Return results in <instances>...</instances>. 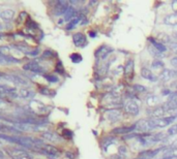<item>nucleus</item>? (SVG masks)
<instances>
[{
    "label": "nucleus",
    "instance_id": "obj_1",
    "mask_svg": "<svg viewBox=\"0 0 177 159\" xmlns=\"http://www.w3.org/2000/svg\"><path fill=\"white\" fill-rule=\"evenodd\" d=\"M5 151L13 159H32V156L26 150L19 148H5Z\"/></svg>",
    "mask_w": 177,
    "mask_h": 159
},
{
    "label": "nucleus",
    "instance_id": "obj_2",
    "mask_svg": "<svg viewBox=\"0 0 177 159\" xmlns=\"http://www.w3.org/2000/svg\"><path fill=\"white\" fill-rule=\"evenodd\" d=\"M154 129L151 119H142L135 123V130H138L143 133H149Z\"/></svg>",
    "mask_w": 177,
    "mask_h": 159
},
{
    "label": "nucleus",
    "instance_id": "obj_3",
    "mask_svg": "<svg viewBox=\"0 0 177 159\" xmlns=\"http://www.w3.org/2000/svg\"><path fill=\"white\" fill-rule=\"evenodd\" d=\"M177 119L176 116H171V117H165V118H155V119H152L151 118V122L154 125V129L156 128H165L168 125L173 123L174 121Z\"/></svg>",
    "mask_w": 177,
    "mask_h": 159
},
{
    "label": "nucleus",
    "instance_id": "obj_4",
    "mask_svg": "<svg viewBox=\"0 0 177 159\" xmlns=\"http://www.w3.org/2000/svg\"><path fill=\"white\" fill-rule=\"evenodd\" d=\"M23 69L25 70H29L33 73H36V74H46V69L40 65L39 63L37 60H32L28 63H26L25 65L23 66Z\"/></svg>",
    "mask_w": 177,
    "mask_h": 159
},
{
    "label": "nucleus",
    "instance_id": "obj_5",
    "mask_svg": "<svg viewBox=\"0 0 177 159\" xmlns=\"http://www.w3.org/2000/svg\"><path fill=\"white\" fill-rule=\"evenodd\" d=\"M0 79L9 81V82H13V84H17L19 86H28L29 82L28 80L25 79L22 76H16V74H4V76H1Z\"/></svg>",
    "mask_w": 177,
    "mask_h": 159
},
{
    "label": "nucleus",
    "instance_id": "obj_6",
    "mask_svg": "<svg viewBox=\"0 0 177 159\" xmlns=\"http://www.w3.org/2000/svg\"><path fill=\"white\" fill-rule=\"evenodd\" d=\"M28 110L31 114L43 115L47 112V107L45 104H43L42 102H39V101L32 100V101H30V103L28 106Z\"/></svg>",
    "mask_w": 177,
    "mask_h": 159
},
{
    "label": "nucleus",
    "instance_id": "obj_7",
    "mask_svg": "<svg viewBox=\"0 0 177 159\" xmlns=\"http://www.w3.org/2000/svg\"><path fill=\"white\" fill-rule=\"evenodd\" d=\"M122 107H123L125 113L131 115V116H137V115L139 114V112H140V110H139V106L135 102L134 100L124 101Z\"/></svg>",
    "mask_w": 177,
    "mask_h": 159
},
{
    "label": "nucleus",
    "instance_id": "obj_8",
    "mask_svg": "<svg viewBox=\"0 0 177 159\" xmlns=\"http://www.w3.org/2000/svg\"><path fill=\"white\" fill-rule=\"evenodd\" d=\"M70 7V2L67 1H57L56 5L54 6V9H53V13L56 16H60V15H65V12L67 11V8Z\"/></svg>",
    "mask_w": 177,
    "mask_h": 159
},
{
    "label": "nucleus",
    "instance_id": "obj_9",
    "mask_svg": "<svg viewBox=\"0 0 177 159\" xmlns=\"http://www.w3.org/2000/svg\"><path fill=\"white\" fill-rule=\"evenodd\" d=\"M39 152H42V153L48 155L49 157L53 158V157H57L60 154V152L58 151V149L54 146H51V145H47L45 144L44 146L40 148V150Z\"/></svg>",
    "mask_w": 177,
    "mask_h": 159
},
{
    "label": "nucleus",
    "instance_id": "obj_10",
    "mask_svg": "<svg viewBox=\"0 0 177 159\" xmlns=\"http://www.w3.org/2000/svg\"><path fill=\"white\" fill-rule=\"evenodd\" d=\"M112 52H113V49L110 48V47H108L106 45H104V46H102L100 47L96 51H95V53H94V56H95V58L96 59H105V58H107L109 54H111Z\"/></svg>",
    "mask_w": 177,
    "mask_h": 159
},
{
    "label": "nucleus",
    "instance_id": "obj_11",
    "mask_svg": "<svg viewBox=\"0 0 177 159\" xmlns=\"http://www.w3.org/2000/svg\"><path fill=\"white\" fill-rule=\"evenodd\" d=\"M147 115L149 117H151L152 119H155V118H162L166 115V110H165L164 106L155 107H152V109H149L147 111Z\"/></svg>",
    "mask_w": 177,
    "mask_h": 159
},
{
    "label": "nucleus",
    "instance_id": "obj_12",
    "mask_svg": "<svg viewBox=\"0 0 177 159\" xmlns=\"http://www.w3.org/2000/svg\"><path fill=\"white\" fill-rule=\"evenodd\" d=\"M106 117H107V119L110 121V122L115 123V122H117V121H119V120L121 119L122 114H121L120 110L113 109V110H109V111H107Z\"/></svg>",
    "mask_w": 177,
    "mask_h": 159
},
{
    "label": "nucleus",
    "instance_id": "obj_13",
    "mask_svg": "<svg viewBox=\"0 0 177 159\" xmlns=\"http://www.w3.org/2000/svg\"><path fill=\"white\" fill-rule=\"evenodd\" d=\"M73 40H74L75 46L79 47V48H84V47L87 45L86 36H85L83 33H81V32L75 33V34L73 35Z\"/></svg>",
    "mask_w": 177,
    "mask_h": 159
},
{
    "label": "nucleus",
    "instance_id": "obj_14",
    "mask_svg": "<svg viewBox=\"0 0 177 159\" xmlns=\"http://www.w3.org/2000/svg\"><path fill=\"white\" fill-rule=\"evenodd\" d=\"M162 150H163V148L155 149V150H145V151L141 152L138 159H151L154 156H156V155H158Z\"/></svg>",
    "mask_w": 177,
    "mask_h": 159
},
{
    "label": "nucleus",
    "instance_id": "obj_15",
    "mask_svg": "<svg viewBox=\"0 0 177 159\" xmlns=\"http://www.w3.org/2000/svg\"><path fill=\"white\" fill-rule=\"evenodd\" d=\"M135 130V124H133L132 126H121V127H116L111 131L112 134H128L131 133Z\"/></svg>",
    "mask_w": 177,
    "mask_h": 159
},
{
    "label": "nucleus",
    "instance_id": "obj_16",
    "mask_svg": "<svg viewBox=\"0 0 177 159\" xmlns=\"http://www.w3.org/2000/svg\"><path fill=\"white\" fill-rule=\"evenodd\" d=\"M134 68H135V62L133 59H128L127 63L124 65V74L127 77H130L132 79L133 76H134Z\"/></svg>",
    "mask_w": 177,
    "mask_h": 159
},
{
    "label": "nucleus",
    "instance_id": "obj_17",
    "mask_svg": "<svg viewBox=\"0 0 177 159\" xmlns=\"http://www.w3.org/2000/svg\"><path fill=\"white\" fill-rule=\"evenodd\" d=\"M141 77L143 79L150 81V82H156V81H158V77H156L151 70H149L148 68H145V67L141 68Z\"/></svg>",
    "mask_w": 177,
    "mask_h": 159
},
{
    "label": "nucleus",
    "instance_id": "obj_18",
    "mask_svg": "<svg viewBox=\"0 0 177 159\" xmlns=\"http://www.w3.org/2000/svg\"><path fill=\"white\" fill-rule=\"evenodd\" d=\"M42 137L49 142H59L60 141L59 135L55 132H52V131H45V132H43Z\"/></svg>",
    "mask_w": 177,
    "mask_h": 159
},
{
    "label": "nucleus",
    "instance_id": "obj_19",
    "mask_svg": "<svg viewBox=\"0 0 177 159\" xmlns=\"http://www.w3.org/2000/svg\"><path fill=\"white\" fill-rule=\"evenodd\" d=\"M16 95V88L9 87L8 85H0V96L2 95Z\"/></svg>",
    "mask_w": 177,
    "mask_h": 159
},
{
    "label": "nucleus",
    "instance_id": "obj_20",
    "mask_svg": "<svg viewBox=\"0 0 177 159\" xmlns=\"http://www.w3.org/2000/svg\"><path fill=\"white\" fill-rule=\"evenodd\" d=\"M148 40L151 42L152 47H154V48H155L156 50H158L159 52L165 53L166 51H167V47H166L165 45H163L162 42H158V40H156V39H154V37H149Z\"/></svg>",
    "mask_w": 177,
    "mask_h": 159
},
{
    "label": "nucleus",
    "instance_id": "obj_21",
    "mask_svg": "<svg viewBox=\"0 0 177 159\" xmlns=\"http://www.w3.org/2000/svg\"><path fill=\"white\" fill-rule=\"evenodd\" d=\"M20 60L16 59L15 57H13L12 55L5 56L3 54L0 53V63L1 64H8V63H19Z\"/></svg>",
    "mask_w": 177,
    "mask_h": 159
},
{
    "label": "nucleus",
    "instance_id": "obj_22",
    "mask_svg": "<svg viewBox=\"0 0 177 159\" xmlns=\"http://www.w3.org/2000/svg\"><path fill=\"white\" fill-rule=\"evenodd\" d=\"M18 95L19 97L21 98H25V99H29V98H32L33 96L35 95V92L32 90H29V89H26V88H23L18 92Z\"/></svg>",
    "mask_w": 177,
    "mask_h": 159
},
{
    "label": "nucleus",
    "instance_id": "obj_23",
    "mask_svg": "<svg viewBox=\"0 0 177 159\" xmlns=\"http://www.w3.org/2000/svg\"><path fill=\"white\" fill-rule=\"evenodd\" d=\"M85 18V16L84 15H79L78 17H75V18L71 20L70 22H69V24L66 25V29L67 30H71V29H74L75 27H76L78 24L80 23L81 20H83Z\"/></svg>",
    "mask_w": 177,
    "mask_h": 159
},
{
    "label": "nucleus",
    "instance_id": "obj_24",
    "mask_svg": "<svg viewBox=\"0 0 177 159\" xmlns=\"http://www.w3.org/2000/svg\"><path fill=\"white\" fill-rule=\"evenodd\" d=\"M76 15H77V9L75 7H73V6H70V7L67 8L65 15H64V21L70 22L75 17H77Z\"/></svg>",
    "mask_w": 177,
    "mask_h": 159
},
{
    "label": "nucleus",
    "instance_id": "obj_25",
    "mask_svg": "<svg viewBox=\"0 0 177 159\" xmlns=\"http://www.w3.org/2000/svg\"><path fill=\"white\" fill-rule=\"evenodd\" d=\"M146 102L149 107H159V104L161 103V99H159V96H155V95H151V96H148L147 99H146Z\"/></svg>",
    "mask_w": 177,
    "mask_h": 159
},
{
    "label": "nucleus",
    "instance_id": "obj_26",
    "mask_svg": "<svg viewBox=\"0 0 177 159\" xmlns=\"http://www.w3.org/2000/svg\"><path fill=\"white\" fill-rule=\"evenodd\" d=\"M176 76V73L175 72H172V70H170V69H165L164 72H162L161 74V80H163L164 82H168L169 80H171L172 77H174Z\"/></svg>",
    "mask_w": 177,
    "mask_h": 159
},
{
    "label": "nucleus",
    "instance_id": "obj_27",
    "mask_svg": "<svg viewBox=\"0 0 177 159\" xmlns=\"http://www.w3.org/2000/svg\"><path fill=\"white\" fill-rule=\"evenodd\" d=\"M164 21L166 24H168L170 26H175V25L177 26V12L167 16Z\"/></svg>",
    "mask_w": 177,
    "mask_h": 159
},
{
    "label": "nucleus",
    "instance_id": "obj_28",
    "mask_svg": "<svg viewBox=\"0 0 177 159\" xmlns=\"http://www.w3.org/2000/svg\"><path fill=\"white\" fill-rule=\"evenodd\" d=\"M13 16H15V12H13V9H5L4 12H2L0 13L1 19L5 20V21H11V20L13 18Z\"/></svg>",
    "mask_w": 177,
    "mask_h": 159
},
{
    "label": "nucleus",
    "instance_id": "obj_29",
    "mask_svg": "<svg viewBox=\"0 0 177 159\" xmlns=\"http://www.w3.org/2000/svg\"><path fill=\"white\" fill-rule=\"evenodd\" d=\"M0 131H11V132H17V133L21 132L20 130L15 128V126L12 127L9 125H3V124H0Z\"/></svg>",
    "mask_w": 177,
    "mask_h": 159
},
{
    "label": "nucleus",
    "instance_id": "obj_30",
    "mask_svg": "<svg viewBox=\"0 0 177 159\" xmlns=\"http://www.w3.org/2000/svg\"><path fill=\"white\" fill-rule=\"evenodd\" d=\"M25 26L27 28H30V29H37L39 28V25H37V23H35L31 18H27L26 22H25Z\"/></svg>",
    "mask_w": 177,
    "mask_h": 159
},
{
    "label": "nucleus",
    "instance_id": "obj_31",
    "mask_svg": "<svg viewBox=\"0 0 177 159\" xmlns=\"http://www.w3.org/2000/svg\"><path fill=\"white\" fill-rule=\"evenodd\" d=\"M70 59L71 60V62L73 63H80L81 61H82L83 57L81 56L79 53H73V54H70Z\"/></svg>",
    "mask_w": 177,
    "mask_h": 159
},
{
    "label": "nucleus",
    "instance_id": "obj_32",
    "mask_svg": "<svg viewBox=\"0 0 177 159\" xmlns=\"http://www.w3.org/2000/svg\"><path fill=\"white\" fill-rule=\"evenodd\" d=\"M112 140H113V138L112 137H105L103 141H102V147H103V149H104V151H107V148L110 146V145L113 143V142H112Z\"/></svg>",
    "mask_w": 177,
    "mask_h": 159
},
{
    "label": "nucleus",
    "instance_id": "obj_33",
    "mask_svg": "<svg viewBox=\"0 0 177 159\" xmlns=\"http://www.w3.org/2000/svg\"><path fill=\"white\" fill-rule=\"evenodd\" d=\"M44 77L50 83H57L58 82V77L56 76H53V74H44Z\"/></svg>",
    "mask_w": 177,
    "mask_h": 159
},
{
    "label": "nucleus",
    "instance_id": "obj_34",
    "mask_svg": "<svg viewBox=\"0 0 177 159\" xmlns=\"http://www.w3.org/2000/svg\"><path fill=\"white\" fill-rule=\"evenodd\" d=\"M133 88H134V90L136 91L137 93H143V92H146V87L142 86V85H139V84H135L134 86H133Z\"/></svg>",
    "mask_w": 177,
    "mask_h": 159
},
{
    "label": "nucleus",
    "instance_id": "obj_35",
    "mask_svg": "<svg viewBox=\"0 0 177 159\" xmlns=\"http://www.w3.org/2000/svg\"><path fill=\"white\" fill-rule=\"evenodd\" d=\"M149 52H150V54H152V55H154L155 58H162L163 57V53H161V52H159L158 50H156L154 47H151L150 48V51H149Z\"/></svg>",
    "mask_w": 177,
    "mask_h": 159
},
{
    "label": "nucleus",
    "instance_id": "obj_36",
    "mask_svg": "<svg viewBox=\"0 0 177 159\" xmlns=\"http://www.w3.org/2000/svg\"><path fill=\"white\" fill-rule=\"evenodd\" d=\"M167 134H168L169 137H172V135H176L177 134V123L174 124V125H172V126L169 128Z\"/></svg>",
    "mask_w": 177,
    "mask_h": 159
},
{
    "label": "nucleus",
    "instance_id": "obj_37",
    "mask_svg": "<svg viewBox=\"0 0 177 159\" xmlns=\"http://www.w3.org/2000/svg\"><path fill=\"white\" fill-rule=\"evenodd\" d=\"M55 72H58L60 74H64V68H63V65H62V63H61V61H58L56 64V67H55Z\"/></svg>",
    "mask_w": 177,
    "mask_h": 159
},
{
    "label": "nucleus",
    "instance_id": "obj_38",
    "mask_svg": "<svg viewBox=\"0 0 177 159\" xmlns=\"http://www.w3.org/2000/svg\"><path fill=\"white\" fill-rule=\"evenodd\" d=\"M152 67L154 68H159V67H164V63H163V61L161 59H156L154 60V62H152Z\"/></svg>",
    "mask_w": 177,
    "mask_h": 159
},
{
    "label": "nucleus",
    "instance_id": "obj_39",
    "mask_svg": "<svg viewBox=\"0 0 177 159\" xmlns=\"http://www.w3.org/2000/svg\"><path fill=\"white\" fill-rule=\"evenodd\" d=\"M54 56V53H53V51H51V50H46L45 52L43 53V56H42V58H52V57Z\"/></svg>",
    "mask_w": 177,
    "mask_h": 159
},
{
    "label": "nucleus",
    "instance_id": "obj_40",
    "mask_svg": "<svg viewBox=\"0 0 177 159\" xmlns=\"http://www.w3.org/2000/svg\"><path fill=\"white\" fill-rule=\"evenodd\" d=\"M62 135H63V137H65V138H70V137H73V131L69 130V129H63Z\"/></svg>",
    "mask_w": 177,
    "mask_h": 159
},
{
    "label": "nucleus",
    "instance_id": "obj_41",
    "mask_svg": "<svg viewBox=\"0 0 177 159\" xmlns=\"http://www.w3.org/2000/svg\"><path fill=\"white\" fill-rule=\"evenodd\" d=\"M39 48H36V49H31V51H30V52L27 54V55L28 56H32V57H35V56H37L39 54Z\"/></svg>",
    "mask_w": 177,
    "mask_h": 159
},
{
    "label": "nucleus",
    "instance_id": "obj_42",
    "mask_svg": "<svg viewBox=\"0 0 177 159\" xmlns=\"http://www.w3.org/2000/svg\"><path fill=\"white\" fill-rule=\"evenodd\" d=\"M122 72H124V67H122L121 65L117 66V68L113 70V74H114V76H118V74L122 73Z\"/></svg>",
    "mask_w": 177,
    "mask_h": 159
},
{
    "label": "nucleus",
    "instance_id": "obj_43",
    "mask_svg": "<svg viewBox=\"0 0 177 159\" xmlns=\"http://www.w3.org/2000/svg\"><path fill=\"white\" fill-rule=\"evenodd\" d=\"M166 154L168 156H172V157H177V148L173 149V150H169L166 152Z\"/></svg>",
    "mask_w": 177,
    "mask_h": 159
},
{
    "label": "nucleus",
    "instance_id": "obj_44",
    "mask_svg": "<svg viewBox=\"0 0 177 159\" xmlns=\"http://www.w3.org/2000/svg\"><path fill=\"white\" fill-rule=\"evenodd\" d=\"M119 154L120 155H124V154H127L128 153V148L125 147V146H121V147H119Z\"/></svg>",
    "mask_w": 177,
    "mask_h": 159
},
{
    "label": "nucleus",
    "instance_id": "obj_45",
    "mask_svg": "<svg viewBox=\"0 0 177 159\" xmlns=\"http://www.w3.org/2000/svg\"><path fill=\"white\" fill-rule=\"evenodd\" d=\"M39 92L42 93V94H44V95H50V92H51V91L48 89V88H40Z\"/></svg>",
    "mask_w": 177,
    "mask_h": 159
},
{
    "label": "nucleus",
    "instance_id": "obj_46",
    "mask_svg": "<svg viewBox=\"0 0 177 159\" xmlns=\"http://www.w3.org/2000/svg\"><path fill=\"white\" fill-rule=\"evenodd\" d=\"M170 49H171L172 52L177 54V42H172L171 45H170Z\"/></svg>",
    "mask_w": 177,
    "mask_h": 159
},
{
    "label": "nucleus",
    "instance_id": "obj_47",
    "mask_svg": "<svg viewBox=\"0 0 177 159\" xmlns=\"http://www.w3.org/2000/svg\"><path fill=\"white\" fill-rule=\"evenodd\" d=\"M171 64H172L173 66L177 67V55L175 57H173V58L171 59Z\"/></svg>",
    "mask_w": 177,
    "mask_h": 159
},
{
    "label": "nucleus",
    "instance_id": "obj_48",
    "mask_svg": "<svg viewBox=\"0 0 177 159\" xmlns=\"http://www.w3.org/2000/svg\"><path fill=\"white\" fill-rule=\"evenodd\" d=\"M66 157H69L70 159H75V155L73 153H70V152H67V153H66Z\"/></svg>",
    "mask_w": 177,
    "mask_h": 159
},
{
    "label": "nucleus",
    "instance_id": "obj_49",
    "mask_svg": "<svg viewBox=\"0 0 177 159\" xmlns=\"http://www.w3.org/2000/svg\"><path fill=\"white\" fill-rule=\"evenodd\" d=\"M89 36L90 37H96V32H95V31H90L89 32Z\"/></svg>",
    "mask_w": 177,
    "mask_h": 159
},
{
    "label": "nucleus",
    "instance_id": "obj_50",
    "mask_svg": "<svg viewBox=\"0 0 177 159\" xmlns=\"http://www.w3.org/2000/svg\"><path fill=\"white\" fill-rule=\"evenodd\" d=\"M172 6H173V8L175 9V11H177V1H174L172 3Z\"/></svg>",
    "mask_w": 177,
    "mask_h": 159
},
{
    "label": "nucleus",
    "instance_id": "obj_51",
    "mask_svg": "<svg viewBox=\"0 0 177 159\" xmlns=\"http://www.w3.org/2000/svg\"><path fill=\"white\" fill-rule=\"evenodd\" d=\"M163 94H164V95H167V94H170V90H164V91H163Z\"/></svg>",
    "mask_w": 177,
    "mask_h": 159
},
{
    "label": "nucleus",
    "instance_id": "obj_52",
    "mask_svg": "<svg viewBox=\"0 0 177 159\" xmlns=\"http://www.w3.org/2000/svg\"><path fill=\"white\" fill-rule=\"evenodd\" d=\"M162 159H175V157H172V156H166V157L162 158Z\"/></svg>",
    "mask_w": 177,
    "mask_h": 159
},
{
    "label": "nucleus",
    "instance_id": "obj_53",
    "mask_svg": "<svg viewBox=\"0 0 177 159\" xmlns=\"http://www.w3.org/2000/svg\"><path fill=\"white\" fill-rule=\"evenodd\" d=\"M0 159H4V156H3L2 152H0Z\"/></svg>",
    "mask_w": 177,
    "mask_h": 159
},
{
    "label": "nucleus",
    "instance_id": "obj_54",
    "mask_svg": "<svg viewBox=\"0 0 177 159\" xmlns=\"http://www.w3.org/2000/svg\"><path fill=\"white\" fill-rule=\"evenodd\" d=\"M2 29V25L1 24H0V30H1Z\"/></svg>",
    "mask_w": 177,
    "mask_h": 159
},
{
    "label": "nucleus",
    "instance_id": "obj_55",
    "mask_svg": "<svg viewBox=\"0 0 177 159\" xmlns=\"http://www.w3.org/2000/svg\"><path fill=\"white\" fill-rule=\"evenodd\" d=\"M175 73H176V74H177V70H176V72H175Z\"/></svg>",
    "mask_w": 177,
    "mask_h": 159
},
{
    "label": "nucleus",
    "instance_id": "obj_56",
    "mask_svg": "<svg viewBox=\"0 0 177 159\" xmlns=\"http://www.w3.org/2000/svg\"><path fill=\"white\" fill-rule=\"evenodd\" d=\"M136 159H138V158H136Z\"/></svg>",
    "mask_w": 177,
    "mask_h": 159
},
{
    "label": "nucleus",
    "instance_id": "obj_57",
    "mask_svg": "<svg viewBox=\"0 0 177 159\" xmlns=\"http://www.w3.org/2000/svg\"><path fill=\"white\" fill-rule=\"evenodd\" d=\"M176 118H177V116H176Z\"/></svg>",
    "mask_w": 177,
    "mask_h": 159
}]
</instances>
